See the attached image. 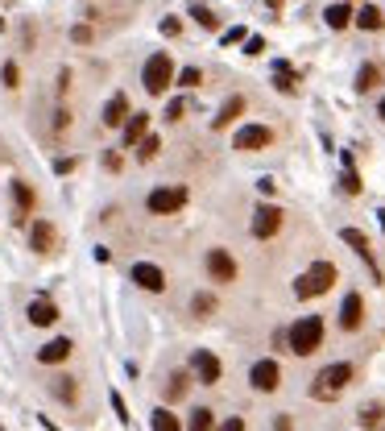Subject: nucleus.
<instances>
[{
    "label": "nucleus",
    "mask_w": 385,
    "mask_h": 431,
    "mask_svg": "<svg viewBox=\"0 0 385 431\" xmlns=\"http://www.w3.org/2000/svg\"><path fill=\"white\" fill-rule=\"evenodd\" d=\"M352 382V365L348 361H336V365H327V369H319L311 382V398H319V403H332V398H340L344 394V385Z\"/></svg>",
    "instance_id": "f257e3e1"
},
{
    "label": "nucleus",
    "mask_w": 385,
    "mask_h": 431,
    "mask_svg": "<svg viewBox=\"0 0 385 431\" xmlns=\"http://www.w3.org/2000/svg\"><path fill=\"white\" fill-rule=\"evenodd\" d=\"M286 340H290V353H294V357H311L315 348L323 344V319H319V315H303V319L286 332Z\"/></svg>",
    "instance_id": "f03ea898"
},
{
    "label": "nucleus",
    "mask_w": 385,
    "mask_h": 431,
    "mask_svg": "<svg viewBox=\"0 0 385 431\" xmlns=\"http://www.w3.org/2000/svg\"><path fill=\"white\" fill-rule=\"evenodd\" d=\"M336 282V265L332 262H315L311 270H303L298 274V282H294V294L298 299H319V294H327Z\"/></svg>",
    "instance_id": "7ed1b4c3"
},
{
    "label": "nucleus",
    "mask_w": 385,
    "mask_h": 431,
    "mask_svg": "<svg viewBox=\"0 0 385 431\" xmlns=\"http://www.w3.org/2000/svg\"><path fill=\"white\" fill-rule=\"evenodd\" d=\"M170 79H174V63H170V54H149V63H145L141 71V83L149 96H166Z\"/></svg>",
    "instance_id": "20e7f679"
},
{
    "label": "nucleus",
    "mask_w": 385,
    "mask_h": 431,
    "mask_svg": "<svg viewBox=\"0 0 385 431\" xmlns=\"http://www.w3.org/2000/svg\"><path fill=\"white\" fill-rule=\"evenodd\" d=\"M149 212L153 216H170V212H178L183 203H187V191L183 187H158V191H149Z\"/></svg>",
    "instance_id": "39448f33"
},
{
    "label": "nucleus",
    "mask_w": 385,
    "mask_h": 431,
    "mask_svg": "<svg viewBox=\"0 0 385 431\" xmlns=\"http://www.w3.org/2000/svg\"><path fill=\"white\" fill-rule=\"evenodd\" d=\"M249 382H253V390H261V394H273L278 385H282V369H278V361H257L253 369H249Z\"/></svg>",
    "instance_id": "423d86ee"
},
{
    "label": "nucleus",
    "mask_w": 385,
    "mask_h": 431,
    "mask_svg": "<svg viewBox=\"0 0 385 431\" xmlns=\"http://www.w3.org/2000/svg\"><path fill=\"white\" fill-rule=\"evenodd\" d=\"M282 228V208H273V203H261L257 212H253V237L257 240H269L273 233Z\"/></svg>",
    "instance_id": "0eeeda50"
},
{
    "label": "nucleus",
    "mask_w": 385,
    "mask_h": 431,
    "mask_svg": "<svg viewBox=\"0 0 385 431\" xmlns=\"http://www.w3.org/2000/svg\"><path fill=\"white\" fill-rule=\"evenodd\" d=\"M207 274H212L216 282H237V262H232V253H228V249H212V253H207Z\"/></svg>",
    "instance_id": "6e6552de"
},
{
    "label": "nucleus",
    "mask_w": 385,
    "mask_h": 431,
    "mask_svg": "<svg viewBox=\"0 0 385 431\" xmlns=\"http://www.w3.org/2000/svg\"><path fill=\"white\" fill-rule=\"evenodd\" d=\"M133 282H137L141 290H153V294H158V290H166V274H162L153 262H137L133 265Z\"/></svg>",
    "instance_id": "1a4fd4ad"
},
{
    "label": "nucleus",
    "mask_w": 385,
    "mask_h": 431,
    "mask_svg": "<svg viewBox=\"0 0 385 431\" xmlns=\"http://www.w3.org/2000/svg\"><path fill=\"white\" fill-rule=\"evenodd\" d=\"M191 365H195V373H199V382L203 385H216L219 373H224V369H219V357L216 353H207V348H199V353L191 357Z\"/></svg>",
    "instance_id": "9d476101"
},
{
    "label": "nucleus",
    "mask_w": 385,
    "mask_h": 431,
    "mask_svg": "<svg viewBox=\"0 0 385 431\" xmlns=\"http://www.w3.org/2000/svg\"><path fill=\"white\" fill-rule=\"evenodd\" d=\"M54 240H58V233H54L50 220H33V224H29V249H33V253H50Z\"/></svg>",
    "instance_id": "9b49d317"
},
{
    "label": "nucleus",
    "mask_w": 385,
    "mask_h": 431,
    "mask_svg": "<svg viewBox=\"0 0 385 431\" xmlns=\"http://www.w3.org/2000/svg\"><path fill=\"white\" fill-rule=\"evenodd\" d=\"M269 142H273V129H265V124H244L237 133V149H265Z\"/></svg>",
    "instance_id": "f8f14e48"
},
{
    "label": "nucleus",
    "mask_w": 385,
    "mask_h": 431,
    "mask_svg": "<svg viewBox=\"0 0 385 431\" xmlns=\"http://www.w3.org/2000/svg\"><path fill=\"white\" fill-rule=\"evenodd\" d=\"M364 319V303L361 294H344V307H340V328H348V332H357Z\"/></svg>",
    "instance_id": "ddd939ff"
},
{
    "label": "nucleus",
    "mask_w": 385,
    "mask_h": 431,
    "mask_svg": "<svg viewBox=\"0 0 385 431\" xmlns=\"http://www.w3.org/2000/svg\"><path fill=\"white\" fill-rule=\"evenodd\" d=\"M71 340H67V336H58V340H50V344H42V348H38V361H42V365H58V361H67L71 357Z\"/></svg>",
    "instance_id": "4468645a"
},
{
    "label": "nucleus",
    "mask_w": 385,
    "mask_h": 431,
    "mask_svg": "<svg viewBox=\"0 0 385 431\" xmlns=\"http://www.w3.org/2000/svg\"><path fill=\"white\" fill-rule=\"evenodd\" d=\"M54 319H58V307H54V303H50L46 294H42V299H33V303H29V324H38V328H50V324H54Z\"/></svg>",
    "instance_id": "2eb2a0df"
},
{
    "label": "nucleus",
    "mask_w": 385,
    "mask_h": 431,
    "mask_svg": "<svg viewBox=\"0 0 385 431\" xmlns=\"http://www.w3.org/2000/svg\"><path fill=\"white\" fill-rule=\"evenodd\" d=\"M145 129H149V112H133V117L124 120V145L133 149L145 137Z\"/></svg>",
    "instance_id": "dca6fc26"
},
{
    "label": "nucleus",
    "mask_w": 385,
    "mask_h": 431,
    "mask_svg": "<svg viewBox=\"0 0 385 431\" xmlns=\"http://www.w3.org/2000/svg\"><path fill=\"white\" fill-rule=\"evenodd\" d=\"M340 240H344V245H352L364 262L373 265V249H369V237H364L361 228H340ZM373 270H377V265H373Z\"/></svg>",
    "instance_id": "f3484780"
},
{
    "label": "nucleus",
    "mask_w": 385,
    "mask_h": 431,
    "mask_svg": "<svg viewBox=\"0 0 385 431\" xmlns=\"http://www.w3.org/2000/svg\"><path fill=\"white\" fill-rule=\"evenodd\" d=\"M124 120H129V100L116 92V96L108 100V108H104V124H108V129H116V124H124Z\"/></svg>",
    "instance_id": "a211bd4d"
},
{
    "label": "nucleus",
    "mask_w": 385,
    "mask_h": 431,
    "mask_svg": "<svg viewBox=\"0 0 385 431\" xmlns=\"http://www.w3.org/2000/svg\"><path fill=\"white\" fill-rule=\"evenodd\" d=\"M244 112V96H232V100H224V108H219V117L212 120V129H228L232 120Z\"/></svg>",
    "instance_id": "6ab92c4d"
},
{
    "label": "nucleus",
    "mask_w": 385,
    "mask_h": 431,
    "mask_svg": "<svg viewBox=\"0 0 385 431\" xmlns=\"http://www.w3.org/2000/svg\"><path fill=\"white\" fill-rule=\"evenodd\" d=\"M273 87L286 92V96L298 92V79H294V71H290V63H273Z\"/></svg>",
    "instance_id": "aec40b11"
},
{
    "label": "nucleus",
    "mask_w": 385,
    "mask_h": 431,
    "mask_svg": "<svg viewBox=\"0 0 385 431\" xmlns=\"http://www.w3.org/2000/svg\"><path fill=\"white\" fill-rule=\"evenodd\" d=\"M357 25L369 29V33H377V29L385 25V13H381V9H373V4H364L361 13H357Z\"/></svg>",
    "instance_id": "412c9836"
},
{
    "label": "nucleus",
    "mask_w": 385,
    "mask_h": 431,
    "mask_svg": "<svg viewBox=\"0 0 385 431\" xmlns=\"http://www.w3.org/2000/svg\"><path fill=\"white\" fill-rule=\"evenodd\" d=\"M13 199H17V220L33 212V191H29V183L17 179V183H13Z\"/></svg>",
    "instance_id": "4be33fe9"
},
{
    "label": "nucleus",
    "mask_w": 385,
    "mask_h": 431,
    "mask_svg": "<svg viewBox=\"0 0 385 431\" xmlns=\"http://www.w3.org/2000/svg\"><path fill=\"white\" fill-rule=\"evenodd\" d=\"M381 83V71H377V63H364L361 71H357V92H373Z\"/></svg>",
    "instance_id": "5701e85b"
},
{
    "label": "nucleus",
    "mask_w": 385,
    "mask_h": 431,
    "mask_svg": "<svg viewBox=\"0 0 385 431\" xmlns=\"http://www.w3.org/2000/svg\"><path fill=\"white\" fill-rule=\"evenodd\" d=\"M50 394H54V398H63V403H75L79 385H75V378H50Z\"/></svg>",
    "instance_id": "b1692460"
},
{
    "label": "nucleus",
    "mask_w": 385,
    "mask_h": 431,
    "mask_svg": "<svg viewBox=\"0 0 385 431\" xmlns=\"http://www.w3.org/2000/svg\"><path fill=\"white\" fill-rule=\"evenodd\" d=\"M323 17H327V25H332V29H344V25H352V21H357L348 4H332V9H327Z\"/></svg>",
    "instance_id": "393cba45"
},
{
    "label": "nucleus",
    "mask_w": 385,
    "mask_h": 431,
    "mask_svg": "<svg viewBox=\"0 0 385 431\" xmlns=\"http://www.w3.org/2000/svg\"><path fill=\"white\" fill-rule=\"evenodd\" d=\"M153 431H183L178 427V415H170L166 407H158L153 410Z\"/></svg>",
    "instance_id": "a878e982"
},
{
    "label": "nucleus",
    "mask_w": 385,
    "mask_h": 431,
    "mask_svg": "<svg viewBox=\"0 0 385 431\" xmlns=\"http://www.w3.org/2000/svg\"><path fill=\"white\" fill-rule=\"evenodd\" d=\"M340 183H344V191L348 195L361 191V179H357V170H352V154H344V179H340Z\"/></svg>",
    "instance_id": "bb28decb"
},
{
    "label": "nucleus",
    "mask_w": 385,
    "mask_h": 431,
    "mask_svg": "<svg viewBox=\"0 0 385 431\" xmlns=\"http://www.w3.org/2000/svg\"><path fill=\"white\" fill-rule=\"evenodd\" d=\"M212 427H216V415H212L207 407H199L191 415V427H187V431H212Z\"/></svg>",
    "instance_id": "cd10ccee"
},
{
    "label": "nucleus",
    "mask_w": 385,
    "mask_h": 431,
    "mask_svg": "<svg viewBox=\"0 0 385 431\" xmlns=\"http://www.w3.org/2000/svg\"><path fill=\"white\" fill-rule=\"evenodd\" d=\"M187 373H174V378H170V385H166V398L170 403H178V398H183V394H187Z\"/></svg>",
    "instance_id": "c85d7f7f"
},
{
    "label": "nucleus",
    "mask_w": 385,
    "mask_h": 431,
    "mask_svg": "<svg viewBox=\"0 0 385 431\" xmlns=\"http://www.w3.org/2000/svg\"><path fill=\"white\" fill-rule=\"evenodd\" d=\"M381 407H361V427L364 431H373V427H381Z\"/></svg>",
    "instance_id": "c756f323"
},
{
    "label": "nucleus",
    "mask_w": 385,
    "mask_h": 431,
    "mask_svg": "<svg viewBox=\"0 0 385 431\" xmlns=\"http://www.w3.org/2000/svg\"><path fill=\"white\" fill-rule=\"evenodd\" d=\"M191 17H195V21H199V25H203V29H216V13H212V9H203V4H195V9H191Z\"/></svg>",
    "instance_id": "7c9ffc66"
},
{
    "label": "nucleus",
    "mask_w": 385,
    "mask_h": 431,
    "mask_svg": "<svg viewBox=\"0 0 385 431\" xmlns=\"http://www.w3.org/2000/svg\"><path fill=\"white\" fill-rule=\"evenodd\" d=\"M158 149H162V142H158V137H141V142H137V154H141V162H149Z\"/></svg>",
    "instance_id": "2f4dec72"
},
{
    "label": "nucleus",
    "mask_w": 385,
    "mask_h": 431,
    "mask_svg": "<svg viewBox=\"0 0 385 431\" xmlns=\"http://www.w3.org/2000/svg\"><path fill=\"white\" fill-rule=\"evenodd\" d=\"M178 83H183V87H199V83H203L199 67H183V71H178Z\"/></svg>",
    "instance_id": "473e14b6"
},
{
    "label": "nucleus",
    "mask_w": 385,
    "mask_h": 431,
    "mask_svg": "<svg viewBox=\"0 0 385 431\" xmlns=\"http://www.w3.org/2000/svg\"><path fill=\"white\" fill-rule=\"evenodd\" d=\"M191 307H195V315H212L216 312V299H212V294H195Z\"/></svg>",
    "instance_id": "72a5a7b5"
},
{
    "label": "nucleus",
    "mask_w": 385,
    "mask_h": 431,
    "mask_svg": "<svg viewBox=\"0 0 385 431\" xmlns=\"http://www.w3.org/2000/svg\"><path fill=\"white\" fill-rule=\"evenodd\" d=\"M112 410H116V419H121L124 427L133 423V415H129V407H124V398H121V394H116V390H112Z\"/></svg>",
    "instance_id": "f704fd0d"
},
{
    "label": "nucleus",
    "mask_w": 385,
    "mask_h": 431,
    "mask_svg": "<svg viewBox=\"0 0 385 431\" xmlns=\"http://www.w3.org/2000/svg\"><path fill=\"white\" fill-rule=\"evenodd\" d=\"M17 79H21L17 63H4V87H17Z\"/></svg>",
    "instance_id": "c9c22d12"
},
{
    "label": "nucleus",
    "mask_w": 385,
    "mask_h": 431,
    "mask_svg": "<svg viewBox=\"0 0 385 431\" xmlns=\"http://www.w3.org/2000/svg\"><path fill=\"white\" fill-rule=\"evenodd\" d=\"M183 108H187L183 100H170V104H166V120H178V117H183Z\"/></svg>",
    "instance_id": "e433bc0d"
},
{
    "label": "nucleus",
    "mask_w": 385,
    "mask_h": 431,
    "mask_svg": "<svg viewBox=\"0 0 385 431\" xmlns=\"http://www.w3.org/2000/svg\"><path fill=\"white\" fill-rule=\"evenodd\" d=\"M244 54H265V42L261 38H249V42H244Z\"/></svg>",
    "instance_id": "4c0bfd02"
},
{
    "label": "nucleus",
    "mask_w": 385,
    "mask_h": 431,
    "mask_svg": "<svg viewBox=\"0 0 385 431\" xmlns=\"http://www.w3.org/2000/svg\"><path fill=\"white\" fill-rule=\"evenodd\" d=\"M224 42H228V46H232V42H244V29H241V25H232V29L224 33Z\"/></svg>",
    "instance_id": "58836bf2"
},
{
    "label": "nucleus",
    "mask_w": 385,
    "mask_h": 431,
    "mask_svg": "<svg viewBox=\"0 0 385 431\" xmlns=\"http://www.w3.org/2000/svg\"><path fill=\"white\" fill-rule=\"evenodd\" d=\"M71 38H75V42H92V29H87V25H75Z\"/></svg>",
    "instance_id": "ea45409f"
},
{
    "label": "nucleus",
    "mask_w": 385,
    "mask_h": 431,
    "mask_svg": "<svg viewBox=\"0 0 385 431\" xmlns=\"http://www.w3.org/2000/svg\"><path fill=\"white\" fill-rule=\"evenodd\" d=\"M216 431H244V419H228V423H219Z\"/></svg>",
    "instance_id": "a19ab883"
},
{
    "label": "nucleus",
    "mask_w": 385,
    "mask_h": 431,
    "mask_svg": "<svg viewBox=\"0 0 385 431\" xmlns=\"http://www.w3.org/2000/svg\"><path fill=\"white\" fill-rule=\"evenodd\" d=\"M54 170H58V174H71L75 162H71V158H58V162H54Z\"/></svg>",
    "instance_id": "79ce46f5"
},
{
    "label": "nucleus",
    "mask_w": 385,
    "mask_h": 431,
    "mask_svg": "<svg viewBox=\"0 0 385 431\" xmlns=\"http://www.w3.org/2000/svg\"><path fill=\"white\" fill-rule=\"evenodd\" d=\"M162 33H166V38H174V33H178V21H174V17H166V21H162Z\"/></svg>",
    "instance_id": "37998d69"
},
{
    "label": "nucleus",
    "mask_w": 385,
    "mask_h": 431,
    "mask_svg": "<svg viewBox=\"0 0 385 431\" xmlns=\"http://www.w3.org/2000/svg\"><path fill=\"white\" fill-rule=\"evenodd\" d=\"M265 4H269V9H278V4H282V0H265Z\"/></svg>",
    "instance_id": "c03bdc74"
},
{
    "label": "nucleus",
    "mask_w": 385,
    "mask_h": 431,
    "mask_svg": "<svg viewBox=\"0 0 385 431\" xmlns=\"http://www.w3.org/2000/svg\"><path fill=\"white\" fill-rule=\"evenodd\" d=\"M377 112H381V120H385V100H381V108H377Z\"/></svg>",
    "instance_id": "a18cd8bd"
},
{
    "label": "nucleus",
    "mask_w": 385,
    "mask_h": 431,
    "mask_svg": "<svg viewBox=\"0 0 385 431\" xmlns=\"http://www.w3.org/2000/svg\"><path fill=\"white\" fill-rule=\"evenodd\" d=\"M377 216H381V228H385V212H377Z\"/></svg>",
    "instance_id": "49530a36"
}]
</instances>
